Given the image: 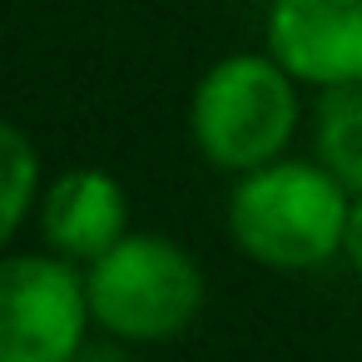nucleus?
I'll return each mask as SVG.
<instances>
[{
    "instance_id": "obj_2",
    "label": "nucleus",
    "mask_w": 362,
    "mask_h": 362,
    "mask_svg": "<svg viewBox=\"0 0 362 362\" xmlns=\"http://www.w3.org/2000/svg\"><path fill=\"white\" fill-rule=\"evenodd\" d=\"M298 80L268 50L223 55L199 75L189 95V139L223 174H248L258 164L283 159L298 134Z\"/></svg>"
},
{
    "instance_id": "obj_6",
    "label": "nucleus",
    "mask_w": 362,
    "mask_h": 362,
    "mask_svg": "<svg viewBox=\"0 0 362 362\" xmlns=\"http://www.w3.org/2000/svg\"><path fill=\"white\" fill-rule=\"evenodd\" d=\"M40 238L50 253L95 263L129 233V194L110 169H65L45 184L40 204Z\"/></svg>"
},
{
    "instance_id": "obj_9",
    "label": "nucleus",
    "mask_w": 362,
    "mask_h": 362,
    "mask_svg": "<svg viewBox=\"0 0 362 362\" xmlns=\"http://www.w3.org/2000/svg\"><path fill=\"white\" fill-rule=\"evenodd\" d=\"M342 258L362 273V194H352V214H347V238H342Z\"/></svg>"
},
{
    "instance_id": "obj_4",
    "label": "nucleus",
    "mask_w": 362,
    "mask_h": 362,
    "mask_svg": "<svg viewBox=\"0 0 362 362\" xmlns=\"http://www.w3.org/2000/svg\"><path fill=\"white\" fill-rule=\"evenodd\" d=\"M90 322L95 308L75 258L45 248L0 263V362H75Z\"/></svg>"
},
{
    "instance_id": "obj_8",
    "label": "nucleus",
    "mask_w": 362,
    "mask_h": 362,
    "mask_svg": "<svg viewBox=\"0 0 362 362\" xmlns=\"http://www.w3.org/2000/svg\"><path fill=\"white\" fill-rule=\"evenodd\" d=\"M0 149H6V199H0V238L16 243L30 209L40 204V149L21 124L0 129Z\"/></svg>"
},
{
    "instance_id": "obj_1",
    "label": "nucleus",
    "mask_w": 362,
    "mask_h": 362,
    "mask_svg": "<svg viewBox=\"0 0 362 362\" xmlns=\"http://www.w3.org/2000/svg\"><path fill=\"white\" fill-rule=\"evenodd\" d=\"M352 189L317 159H273L238 174L228 194V238L273 273H308L342 258Z\"/></svg>"
},
{
    "instance_id": "obj_5",
    "label": "nucleus",
    "mask_w": 362,
    "mask_h": 362,
    "mask_svg": "<svg viewBox=\"0 0 362 362\" xmlns=\"http://www.w3.org/2000/svg\"><path fill=\"white\" fill-rule=\"evenodd\" d=\"M263 50L313 90L362 80V0H273Z\"/></svg>"
},
{
    "instance_id": "obj_7",
    "label": "nucleus",
    "mask_w": 362,
    "mask_h": 362,
    "mask_svg": "<svg viewBox=\"0 0 362 362\" xmlns=\"http://www.w3.org/2000/svg\"><path fill=\"white\" fill-rule=\"evenodd\" d=\"M313 139H317V159L352 189L362 194V80L332 85L317 100V119H313Z\"/></svg>"
},
{
    "instance_id": "obj_3",
    "label": "nucleus",
    "mask_w": 362,
    "mask_h": 362,
    "mask_svg": "<svg viewBox=\"0 0 362 362\" xmlns=\"http://www.w3.org/2000/svg\"><path fill=\"white\" fill-rule=\"evenodd\" d=\"M95 327L119 342H174L204 313V268L164 233H124L85 263Z\"/></svg>"
},
{
    "instance_id": "obj_10",
    "label": "nucleus",
    "mask_w": 362,
    "mask_h": 362,
    "mask_svg": "<svg viewBox=\"0 0 362 362\" xmlns=\"http://www.w3.org/2000/svg\"><path fill=\"white\" fill-rule=\"evenodd\" d=\"M119 342V337H115ZM115 342H85V352L75 357V362H134L124 347H115Z\"/></svg>"
}]
</instances>
